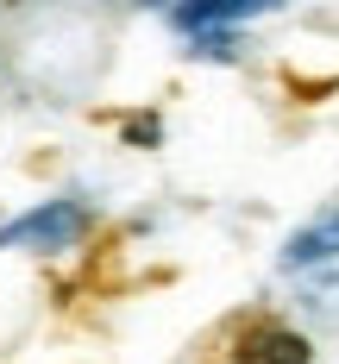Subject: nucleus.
Wrapping results in <instances>:
<instances>
[{
  "label": "nucleus",
  "mask_w": 339,
  "mask_h": 364,
  "mask_svg": "<svg viewBox=\"0 0 339 364\" xmlns=\"http://www.w3.org/2000/svg\"><path fill=\"white\" fill-rule=\"evenodd\" d=\"M95 208L88 195H57V201H38L26 214H13L0 226V252H70L88 239Z\"/></svg>",
  "instance_id": "1"
},
{
  "label": "nucleus",
  "mask_w": 339,
  "mask_h": 364,
  "mask_svg": "<svg viewBox=\"0 0 339 364\" xmlns=\"http://www.w3.org/2000/svg\"><path fill=\"white\" fill-rule=\"evenodd\" d=\"M232 358L239 364H314V346L308 333L276 321V314H252L232 327Z\"/></svg>",
  "instance_id": "2"
},
{
  "label": "nucleus",
  "mask_w": 339,
  "mask_h": 364,
  "mask_svg": "<svg viewBox=\"0 0 339 364\" xmlns=\"http://www.w3.org/2000/svg\"><path fill=\"white\" fill-rule=\"evenodd\" d=\"M283 0H176L170 6V26L176 32H239V26H252L264 13H276Z\"/></svg>",
  "instance_id": "3"
},
{
  "label": "nucleus",
  "mask_w": 339,
  "mask_h": 364,
  "mask_svg": "<svg viewBox=\"0 0 339 364\" xmlns=\"http://www.w3.org/2000/svg\"><path fill=\"white\" fill-rule=\"evenodd\" d=\"M333 257H339V195H333L314 220H301L296 232L283 239V270H289V277H301V270L333 264Z\"/></svg>",
  "instance_id": "4"
},
{
  "label": "nucleus",
  "mask_w": 339,
  "mask_h": 364,
  "mask_svg": "<svg viewBox=\"0 0 339 364\" xmlns=\"http://www.w3.org/2000/svg\"><path fill=\"white\" fill-rule=\"evenodd\" d=\"M296 295L308 314H327V321H339V257L333 264H314V270H301L296 277Z\"/></svg>",
  "instance_id": "5"
},
{
  "label": "nucleus",
  "mask_w": 339,
  "mask_h": 364,
  "mask_svg": "<svg viewBox=\"0 0 339 364\" xmlns=\"http://www.w3.org/2000/svg\"><path fill=\"white\" fill-rule=\"evenodd\" d=\"M188 57H208V63H232V57H239V32H188Z\"/></svg>",
  "instance_id": "6"
},
{
  "label": "nucleus",
  "mask_w": 339,
  "mask_h": 364,
  "mask_svg": "<svg viewBox=\"0 0 339 364\" xmlns=\"http://www.w3.org/2000/svg\"><path fill=\"white\" fill-rule=\"evenodd\" d=\"M157 139H163L157 113H139V119H126V145H157Z\"/></svg>",
  "instance_id": "7"
},
{
  "label": "nucleus",
  "mask_w": 339,
  "mask_h": 364,
  "mask_svg": "<svg viewBox=\"0 0 339 364\" xmlns=\"http://www.w3.org/2000/svg\"><path fill=\"white\" fill-rule=\"evenodd\" d=\"M126 6H151V13H170L176 0H126Z\"/></svg>",
  "instance_id": "8"
},
{
  "label": "nucleus",
  "mask_w": 339,
  "mask_h": 364,
  "mask_svg": "<svg viewBox=\"0 0 339 364\" xmlns=\"http://www.w3.org/2000/svg\"><path fill=\"white\" fill-rule=\"evenodd\" d=\"M0 75H6V50H0Z\"/></svg>",
  "instance_id": "9"
}]
</instances>
